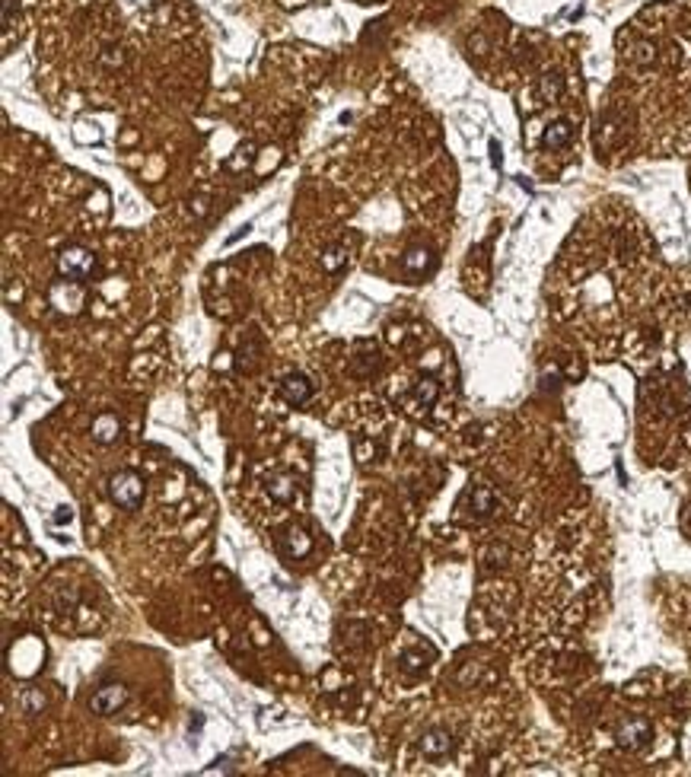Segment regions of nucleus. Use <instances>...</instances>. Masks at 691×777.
Here are the masks:
<instances>
[{
  "label": "nucleus",
  "mask_w": 691,
  "mask_h": 777,
  "mask_svg": "<svg viewBox=\"0 0 691 777\" xmlns=\"http://www.w3.org/2000/svg\"><path fill=\"white\" fill-rule=\"evenodd\" d=\"M309 548V538H303V532H290V551L303 554Z\"/></svg>",
  "instance_id": "2eb2a0df"
},
{
  "label": "nucleus",
  "mask_w": 691,
  "mask_h": 777,
  "mask_svg": "<svg viewBox=\"0 0 691 777\" xmlns=\"http://www.w3.org/2000/svg\"><path fill=\"white\" fill-rule=\"evenodd\" d=\"M491 159H494V166H500V147L494 141H491Z\"/></svg>",
  "instance_id": "a211bd4d"
},
{
  "label": "nucleus",
  "mask_w": 691,
  "mask_h": 777,
  "mask_svg": "<svg viewBox=\"0 0 691 777\" xmlns=\"http://www.w3.org/2000/svg\"><path fill=\"white\" fill-rule=\"evenodd\" d=\"M402 662H405V669H420V666H427V662H424V656H418V653H405Z\"/></svg>",
  "instance_id": "f3484780"
},
{
  "label": "nucleus",
  "mask_w": 691,
  "mask_h": 777,
  "mask_svg": "<svg viewBox=\"0 0 691 777\" xmlns=\"http://www.w3.org/2000/svg\"><path fill=\"white\" fill-rule=\"evenodd\" d=\"M449 749H453V736H449L446 729H430V733H424V739H420V752L427 755V758H443Z\"/></svg>",
  "instance_id": "6e6552de"
},
{
  "label": "nucleus",
  "mask_w": 691,
  "mask_h": 777,
  "mask_svg": "<svg viewBox=\"0 0 691 777\" xmlns=\"http://www.w3.org/2000/svg\"><path fill=\"white\" fill-rule=\"evenodd\" d=\"M70 520H74V510H70V506H58V513L51 516L55 526H64V522H70Z\"/></svg>",
  "instance_id": "dca6fc26"
},
{
  "label": "nucleus",
  "mask_w": 691,
  "mask_h": 777,
  "mask_svg": "<svg viewBox=\"0 0 691 777\" xmlns=\"http://www.w3.org/2000/svg\"><path fill=\"white\" fill-rule=\"evenodd\" d=\"M121 437V421H118L115 414H99L96 421H93V440L108 446V443H115Z\"/></svg>",
  "instance_id": "0eeeda50"
},
{
  "label": "nucleus",
  "mask_w": 691,
  "mask_h": 777,
  "mask_svg": "<svg viewBox=\"0 0 691 777\" xmlns=\"http://www.w3.org/2000/svg\"><path fill=\"white\" fill-rule=\"evenodd\" d=\"M144 494H147V484H144V478L137 471H118V475L108 478V497L121 510H137L144 504Z\"/></svg>",
  "instance_id": "f257e3e1"
},
{
  "label": "nucleus",
  "mask_w": 691,
  "mask_h": 777,
  "mask_svg": "<svg viewBox=\"0 0 691 777\" xmlns=\"http://www.w3.org/2000/svg\"><path fill=\"white\" fill-rule=\"evenodd\" d=\"M570 124L567 121H554V124H548V131H545V137H542V144L548 150H558V147H567V141H570Z\"/></svg>",
  "instance_id": "9b49d317"
},
{
  "label": "nucleus",
  "mask_w": 691,
  "mask_h": 777,
  "mask_svg": "<svg viewBox=\"0 0 691 777\" xmlns=\"http://www.w3.org/2000/svg\"><path fill=\"white\" fill-rule=\"evenodd\" d=\"M268 494H271V500H278V504H290L296 497V478L293 475H271V481H268Z\"/></svg>",
  "instance_id": "1a4fd4ad"
},
{
  "label": "nucleus",
  "mask_w": 691,
  "mask_h": 777,
  "mask_svg": "<svg viewBox=\"0 0 691 777\" xmlns=\"http://www.w3.org/2000/svg\"><path fill=\"white\" fill-rule=\"evenodd\" d=\"M542 92H545V99H554V96L561 92V77L558 74L545 77V80H542Z\"/></svg>",
  "instance_id": "4468645a"
},
{
  "label": "nucleus",
  "mask_w": 691,
  "mask_h": 777,
  "mask_svg": "<svg viewBox=\"0 0 691 777\" xmlns=\"http://www.w3.org/2000/svg\"><path fill=\"white\" fill-rule=\"evenodd\" d=\"M124 701H128V691H124L121 685H102L96 695H93L90 707H93L96 714H102V717H106V714H115Z\"/></svg>",
  "instance_id": "423d86ee"
},
{
  "label": "nucleus",
  "mask_w": 691,
  "mask_h": 777,
  "mask_svg": "<svg viewBox=\"0 0 691 777\" xmlns=\"http://www.w3.org/2000/svg\"><path fill=\"white\" fill-rule=\"evenodd\" d=\"M436 395H440V386H436L434 380H420V382H414L408 402H411L414 408H424V411H427V408L436 402Z\"/></svg>",
  "instance_id": "9d476101"
},
{
  "label": "nucleus",
  "mask_w": 691,
  "mask_h": 777,
  "mask_svg": "<svg viewBox=\"0 0 691 777\" xmlns=\"http://www.w3.org/2000/svg\"><path fill=\"white\" fill-rule=\"evenodd\" d=\"M430 265V252H424V248H414V252H408V258H405V268L408 271H420V268H427Z\"/></svg>",
  "instance_id": "ddd939ff"
},
{
  "label": "nucleus",
  "mask_w": 691,
  "mask_h": 777,
  "mask_svg": "<svg viewBox=\"0 0 691 777\" xmlns=\"http://www.w3.org/2000/svg\"><path fill=\"white\" fill-rule=\"evenodd\" d=\"M650 739H653V727L647 723V720H627V723H621V727H618V733H615L618 749H627V752L643 749Z\"/></svg>",
  "instance_id": "20e7f679"
},
{
  "label": "nucleus",
  "mask_w": 691,
  "mask_h": 777,
  "mask_svg": "<svg viewBox=\"0 0 691 777\" xmlns=\"http://www.w3.org/2000/svg\"><path fill=\"white\" fill-rule=\"evenodd\" d=\"M48 299H51V306H58L61 313H80V306H83V287H80V281H67V277H61L58 284H55V287L48 290Z\"/></svg>",
  "instance_id": "7ed1b4c3"
},
{
  "label": "nucleus",
  "mask_w": 691,
  "mask_h": 777,
  "mask_svg": "<svg viewBox=\"0 0 691 777\" xmlns=\"http://www.w3.org/2000/svg\"><path fill=\"white\" fill-rule=\"evenodd\" d=\"M471 504H475V513L478 516H485V513L494 510V494L487 488H475V494H471Z\"/></svg>",
  "instance_id": "f8f14e48"
},
{
  "label": "nucleus",
  "mask_w": 691,
  "mask_h": 777,
  "mask_svg": "<svg viewBox=\"0 0 691 777\" xmlns=\"http://www.w3.org/2000/svg\"><path fill=\"white\" fill-rule=\"evenodd\" d=\"M58 271H61V277H67V281L83 284L86 277H93V271H96V255L83 246H70L58 255Z\"/></svg>",
  "instance_id": "f03ea898"
},
{
  "label": "nucleus",
  "mask_w": 691,
  "mask_h": 777,
  "mask_svg": "<svg viewBox=\"0 0 691 777\" xmlns=\"http://www.w3.org/2000/svg\"><path fill=\"white\" fill-rule=\"evenodd\" d=\"M280 395L287 398L290 405H303V402L313 398V382L306 380L303 373H290V376L280 380Z\"/></svg>",
  "instance_id": "39448f33"
}]
</instances>
